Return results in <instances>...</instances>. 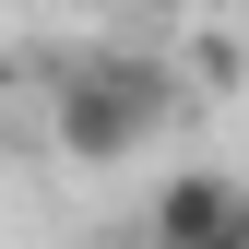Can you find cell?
<instances>
[{"mask_svg": "<svg viewBox=\"0 0 249 249\" xmlns=\"http://www.w3.org/2000/svg\"><path fill=\"white\" fill-rule=\"evenodd\" d=\"M166 107H178L166 59H142V48H95V59H71V71H59L48 131H59L71 166H131V154L166 131Z\"/></svg>", "mask_w": 249, "mask_h": 249, "instance_id": "1", "label": "cell"}, {"mask_svg": "<svg viewBox=\"0 0 249 249\" xmlns=\"http://www.w3.org/2000/svg\"><path fill=\"white\" fill-rule=\"evenodd\" d=\"M237 202H249V178H226V166H166V178H154V226H142V249H190V237L226 226Z\"/></svg>", "mask_w": 249, "mask_h": 249, "instance_id": "2", "label": "cell"}, {"mask_svg": "<svg viewBox=\"0 0 249 249\" xmlns=\"http://www.w3.org/2000/svg\"><path fill=\"white\" fill-rule=\"evenodd\" d=\"M190 249H249V202H237V213H226L213 237H190Z\"/></svg>", "mask_w": 249, "mask_h": 249, "instance_id": "3", "label": "cell"}]
</instances>
